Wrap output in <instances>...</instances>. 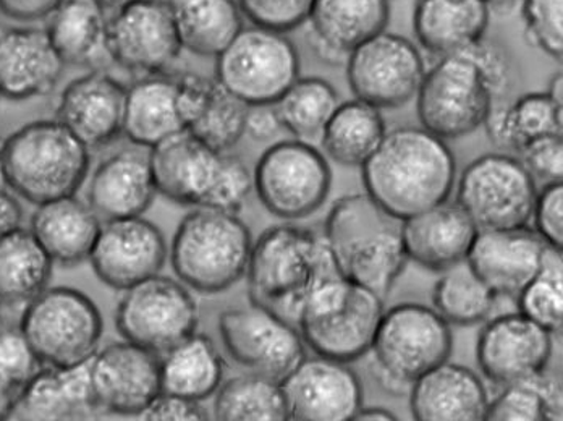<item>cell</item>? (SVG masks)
I'll use <instances>...</instances> for the list:
<instances>
[{"mask_svg":"<svg viewBox=\"0 0 563 421\" xmlns=\"http://www.w3.org/2000/svg\"><path fill=\"white\" fill-rule=\"evenodd\" d=\"M514 85L510 57L493 41L481 40L459 53L439 57L426 70L417 95L422 129L439 139H463L486 122L496 102Z\"/></svg>","mask_w":563,"mask_h":421,"instance_id":"obj_1","label":"cell"},{"mask_svg":"<svg viewBox=\"0 0 563 421\" xmlns=\"http://www.w3.org/2000/svg\"><path fill=\"white\" fill-rule=\"evenodd\" d=\"M366 195L405 221L445 203L456 179L455 154L445 140L422 126L387 130L362 166Z\"/></svg>","mask_w":563,"mask_h":421,"instance_id":"obj_2","label":"cell"},{"mask_svg":"<svg viewBox=\"0 0 563 421\" xmlns=\"http://www.w3.org/2000/svg\"><path fill=\"white\" fill-rule=\"evenodd\" d=\"M339 276L324 235L295 224L266 229L253 243L245 274L250 303L291 324L312 290Z\"/></svg>","mask_w":563,"mask_h":421,"instance_id":"obj_3","label":"cell"},{"mask_svg":"<svg viewBox=\"0 0 563 421\" xmlns=\"http://www.w3.org/2000/svg\"><path fill=\"white\" fill-rule=\"evenodd\" d=\"M325 243L343 279L386 299L408 265L401 221L369 195L339 198L324 222Z\"/></svg>","mask_w":563,"mask_h":421,"instance_id":"obj_4","label":"cell"},{"mask_svg":"<svg viewBox=\"0 0 563 421\" xmlns=\"http://www.w3.org/2000/svg\"><path fill=\"white\" fill-rule=\"evenodd\" d=\"M157 195L190 208L240 211L253 191V174L240 157L177 133L150 149Z\"/></svg>","mask_w":563,"mask_h":421,"instance_id":"obj_5","label":"cell"},{"mask_svg":"<svg viewBox=\"0 0 563 421\" xmlns=\"http://www.w3.org/2000/svg\"><path fill=\"white\" fill-rule=\"evenodd\" d=\"M89 151L57 119L26 123L2 140L7 187L34 207L74 197L88 179Z\"/></svg>","mask_w":563,"mask_h":421,"instance_id":"obj_6","label":"cell"},{"mask_svg":"<svg viewBox=\"0 0 563 421\" xmlns=\"http://www.w3.org/2000/svg\"><path fill=\"white\" fill-rule=\"evenodd\" d=\"M252 248V232L239 214L194 208L178 224L169 256L181 284L214 296L245 277Z\"/></svg>","mask_w":563,"mask_h":421,"instance_id":"obj_7","label":"cell"},{"mask_svg":"<svg viewBox=\"0 0 563 421\" xmlns=\"http://www.w3.org/2000/svg\"><path fill=\"white\" fill-rule=\"evenodd\" d=\"M451 324L434 310L421 303H400L384 311L374 334V378L386 391H410L411 385L429 369L451 358Z\"/></svg>","mask_w":563,"mask_h":421,"instance_id":"obj_8","label":"cell"},{"mask_svg":"<svg viewBox=\"0 0 563 421\" xmlns=\"http://www.w3.org/2000/svg\"><path fill=\"white\" fill-rule=\"evenodd\" d=\"M383 313L384 299L339 276L312 290L298 317V331L314 355L353 363L369 352Z\"/></svg>","mask_w":563,"mask_h":421,"instance_id":"obj_9","label":"cell"},{"mask_svg":"<svg viewBox=\"0 0 563 421\" xmlns=\"http://www.w3.org/2000/svg\"><path fill=\"white\" fill-rule=\"evenodd\" d=\"M20 331L43 366H77L101 344L104 320L91 297L71 287H47L25 304Z\"/></svg>","mask_w":563,"mask_h":421,"instance_id":"obj_10","label":"cell"},{"mask_svg":"<svg viewBox=\"0 0 563 421\" xmlns=\"http://www.w3.org/2000/svg\"><path fill=\"white\" fill-rule=\"evenodd\" d=\"M294 41L279 31L243 26L216 57L214 78L249 108L273 106L300 78Z\"/></svg>","mask_w":563,"mask_h":421,"instance_id":"obj_11","label":"cell"},{"mask_svg":"<svg viewBox=\"0 0 563 421\" xmlns=\"http://www.w3.org/2000/svg\"><path fill=\"white\" fill-rule=\"evenodd\" d=\"M538 188L517 156L504 151L476 157L463 170L456 204L478 232L525 228L533 218Z\"/></svg>","mask_w":563,"mask_h":421,"instance_id":"obj_12","label":"cell"},{"mask_svg":"<svg viewBox=\"0 0 563 421\" xmlns=\"http://www.w3.org/2000/svg\"><path fill=\"white\" fill-rule=\"evenodd\" d=\"M332 187L328 159L314 145L284 140L256 163L253 190L264 208L284 221L310 218L321 210Z\"/></svg>","mask_w":563,"mask_h":421,"instance_id":"obj_13","label":"cell"},{"mask_svg":"<svg viewBox=\"0 0 563 421\" xmlns=\"http://www.w3.org/2000/svg\"><path fill=\"white\" fill-rule=\"evenodd\" d=\"M199 308L185 284L172 277H150L130 289L117 304L115 328L123 341L163 355L198 330Z\"/></svg>","mask_w":563,"mask_h":421,"instance_id":"obj_14","label":"cell"},{"mask_svg":"<svg viewBox=\"0 0 563 421\" xmlns=\"http://www.w3.org/2000/svg\"><path fill=\"white\" fill-rule=\"evenodd\" d=\"M227 354L252 375L282 383L307 357L300 331L279 314L250 303L219 317Z\"/></svg>","mask_w":563,"mask_h":421,"instance_id":"obj_15","label":"cell"},{"mask_svg":"<svg viewBox=\"0 0 563 421\" xmlns=\"http://www.w3.org/2000/svg\"><path fill=\"white\" fill-rule=\"evenodd\" d=\"M345 65L355 98L377 109L404 108L417 98L426 74L420 49L387 30L356 47Z\"/></svg>","mask_w":563,"mask_h":421,"instance_id":"obj_16","label":"cell"},{"mask_svg":"<svg viewBox=\"0 0 563 421\" xmlns=\"http://www.w3.org/2000/svg\"><path fill=\"white\" fill-rule=\"evenodd\" d=\"M113 64L135 74L172 71L181 47L166 0H133L109 16Z\"/></svg>","mask_w":563,"mask_h":421,"instance_id":"obj_17","label":"cell"},{"mask_svg":"<svg viewBox=\"0 0 563 421\" xmlns=\"http://www.w3.org/2000/svg\"><path fill=\"white\" fill-rule=\"evenodd\" d=\"M167 256L169 248L161 229L135 215L102 222L88 262L102 284L123 292L161 274Z\"/></svg>","mask_w":563,"mask_h":421,"instance_id":"obj_18","label":"cell"},{"mask_svg":"<svg viewBox=\"0 0 563 421\" xmlns=\"http://www.w3.org/2000/svg\"><path fill=\"white\" fill-rule=\"evenodd\" d=\"M89 381L101 412L141 417L163 392L159 355L129 341L112 342L89 361Z\"/></svg>","mask_w":563,"mask_h":421,"instance_id":"obj_19","label":"cell"},{"mask_svg":"<svg viewBox=\"0 0 563 421\" xmlns=\"http://www.w3.org/2000/svg\"><path fill=\"white\" fill-rule=\"evenodd\" d=\"M288 420L352 421L363 407L365 392L349 363L305 357L280 383Z\"/></svg>","mask_w":563,"mask_h":421,"instance_id":"obj_20","label":"cell"},{"mask_svg":"<svg viewBox=\"0 0 563 421\" xmlns=\"http://www.w3.org/2000/svg\"><path fill=\"white\" fill-rule=\"evenodd\" d=\"M476 345V361L494 385H511L548 369L552 357V334L530 318L504 313L484 321Z\"/></svg>","mask_w":563,"mask_h":421,"instance_id":"obj_21","label":"cell"},{"mask_svg":"<svg viewBox=\"0 0 563 421\" xmlns=\"http://www.w3.org/2000/svg\"><path fill=\"white\" fill-rule=\"evenodd\" d=\"M126 87L108 70H89L58 96L56 119L89 149L104 148L123 135Z\"/></svg>","mask_w":563,"mask_h":421,"instance_id":"obj_22","label":"cell"},{"mask_svg":"<svg viewBox=\"0 0 563 421\" xmlns=\"http://www.w3.org/2000/svg\"><path fill=\"white\" fill-rule=\"evenodd\" d=\"M551 245L534 229L478 232L466 262L499 299H517L534 279Z\"/></svg>","mask_w":563,"mask_h":421,"instance_id":"obj_23","label":"cell"},{"mask_svg":"<svg viewBox=\"0 0 563 421\" xmlns=\"http://www.w3.org/2000/svg\"><path fill=\"white\" fill-rule=\"evenodd\" d=\"M177 109L185 130L211 148L230 153L246 135L249 106L216 78L178 71Z\"/></svg>","mask_w":563,"mask_h":421,"instance_id":"obj_24","label":"cell"},{"mask_svg":"<svg viewBox=\"0 0 563 421\" xmlns=\"http://www.w3.org/2000/svg\"><path fill=\"white\" fill-rule=\"evenodd\" d=\"M389 20V0H312L308 37L319 59L345 64L356 47L386 31Z\"/></svg>","mask_w":563,"mask_h":421,"instance_id":"obj_25","label":"cell"},{"mask_svg":"<svg viewBox=\"0 0 563 421\" xmlns=\"http://www.w3.org/2000/svg\"><path fill=\"white\" fill-rule=\"evenodd\" d=\"M64 67L46 29L12 26L0 31V98L29 101L49 95Z\"/></svg>","mask_w":563,"mask_h":421,"instance_id":"obj_26","label":"cell"},{"mask_svg":"<svg viewBox=\"0 0 563 421\" xmlns=\"http://www.w3.org/2000/svg\"><path fill=\"white\" fill-rule=\"evenodd\" d=\"M156 197L150 149L143 146L115 151L89 179L88 204L102 222L143 215Z\"/></svg>","mask_w":563,"mask_h":421,"instance_id":"obj_27","label":"cell"},{"mask_svg":"<svg viewBox=\"0 0 563 421\" xmlns=\"http://www.w3.org/2000/svg\"><path fill=\"white\" fill-rule=\"evenodd\" d=\"M476 235L478 229L468 214L449 201L401 221L408 262L432 273L445 272L466 259Z\"/></svg>","mask_w":563,"mask_h":421,"instance_id":"obj_28","label":"cell"},{"mask_svg":"<svg viewBox=\"0 0 563 421\" xmlns=\"http://www.w3.org/2000/svg\"><path fill=\"white\" fill-rule=\"evenodd\" d=\"M98 412L88 361L65 368L43 366L19 392L10 420H86Z\"/></svg>","mask_w":563,"mask_h":421,"instance_id":"obj_29","label":"cell"},{"mask_svg":"<svg viewBox=\"0 0 563 421\" xmlns=\"http://www.w3.org/2000/svg\"><path fill=\"white\" fill-rule=\"evenodd\" d=\"M408 394L418 421H483L489 406L479 376L449 361L418 378Z\"/></svg>","mask_w":563,"mask_h":421,"instance_id":"obj_30","label":"cell"},{"mask_svg":"<svg viewBox=\"0 0 563 421\" xmlns=\"http://www.w3.org/2000/svg\"><path fill=\"white\" fill-rule=\"evenodd\" d=\"M101 225V219L88 201L74 195L37 204L31 215L30 231L54 265L75 268L88 262Z\"/></svg>","mask_w":563,"mask_h":421,"instance_id":"obj_31","label":"cell"},{"mask_svg":"<svg viewBox=\"0 0 563 421\" xmlns=\"http://www.w3.org/2000/svg\"><path fill=\"white\" fill-rule=\"evenodd\" d=\"M490 13L483 0H417L415 37L426 53L439 59L483 40Z\"/></svg>","mask_w":563,"mask_h":421,"instance_id":"obj_32","label":"cell"},{"mask_svg":"<svg viewBox=\"0 0 563 421\" xmlns=\"http://www.w3.org/2000/svg\"><path fill=\"white\" fill-rule=\"evenodd\" d=\"M109 19L95 0H64L47 19L46 31L65 65L108 70Z\"/></svg>","mask_w":563,"mask_h":421,"instance_id":"obj_33","label":"cell"},{"mask_svg":"<svg viewBox=\"0 0 563 421\" xmlns=\"http://www.w3.org/2000/svg\"><path fill=\"white\" fill-rule=\"evenodd\" d=\"M177 74L144 75L126 88L123 136L133 145L151 149L185 132L177 109Z\"/></svg>","mask_w":563,"mask_h":421,"instance_id":"obj_34","label":"cell"},{"mask_svg":"<svg viewBox=\"0 0 563 421\" xmlns=\"http://www.w3.org/2000/svg\"><path fill=\"white\" fill-rule=\"evenodd\" d=\"M163 394L205 402L224 379V361L206 334H191L159 355Z\"/></svg>","mask_w":563,"mask_h":421,"instance_id":"obj_35","label":"cell"},{"mask_svg":"<svg viewBox=\"0 0 563 421\" xmlns=\"http://www.w3.org/2000/svg\"><path fill=\"white\" fill-rule=\"evenodd\" d=\"M483 126L497 149L518 153L541 136L563 135V106L545 91L528 92L514 101L496 102Z\"/></svg>","mask_w":563,"mask_h":421,"instance_id":"obj_36","label":"cell"},{"mask_svg":"<svg viewBox=\"0 0 563 421\" xmlns=\"http://www.w3.org/2000/svg\"><path fill=\"white\" fill-rule=\"evenodd\" d=\"M178 40L199 57H218L243 29L236 0H166Z\"/></svg>","mask_w":563,"mask_h":421,"instance_id":"obj_37","label":"cell"},{"mask_svg":"<svg viewBox=\"0 0 563 421\" xmlns=\"http://www.w3.org/2000/svg\"><path fill=\"white\" fill-rule=\"evenodd\" d=\"M54 262L30 229L0 237V307L30 303L49 287Z\"/></svg>","mask_w":563,"mask_h":421,"instance_id":"obj_38","label":"cell"},{"mask_svg":"<svg viewBox=\"0 0 563 421\" xmlns=\"http://www.w3.org/2000/svg\"><path fill=\"white\" fill-rule=\"evenodd\" d=\"M386 133L387 123L380 109L355 98L340 102L319 145L340 166L362 167Z\"/></svg>","mask_w":563,"mask_h":421,"instance_id":"obj_39","label":"cell"},{"mask_svg":"<svg viewBox=\"0 0 563 421\" xmlns=\"http://www.w3.org/2000/svg\"><path fill=\"white\" fill-rule=\"evenodd\" d=\"M339 104V92L328 80L300 77L274 102L273 109L282 130L316 146Z\"/></svg>","mask_w":563,"mask_h":421,"instance_id":"obj_40","label":"cell"},{"mask_svg":"<svg viewBox=\"0 0 563 421\" xmlns=\"http://www.w3.org/2000/svg\"><path fill=\"white\" fill-rule=\"evenodd\" d=\"M499 297L473 273L468 262L442 272L432 290V307L453 326H476L493 317Z\"/></svg>","mask_w":563,"mask_h":421,"instance_id":"obj_41","label":"cell"},{"mask_svg":"<svg viewBox=\"0 0 563 421\" xmlns=\"http://www.w3.org/2000/svg\"><path fill=\"white\" fill-rule=\"evenodd\" d=\"M563 394L561 379L548 369L503 386L499 394L489 399L487 421H562Z\"/></svg>","mask_w":563,"mask_h":421,"instance_id":"obj_42","label":"cell"},{"mask_svg":"<svg viewBox=\"0 0 563 421\" xmlns=\"http://www.w3.org/2000/svg\"><path fill=\"white\" fill-rule=\"evenodd\" d=\"M214 419L219 421H287L280 383L263 376H235L216 391Z\"/></svg>","mask_w":563,"mask_h":421,"instance_id":"obj_43","label":"cell"},{"mask_svg":"<svg viewBox=\"0 0 563 421\" xmlns=\"http://www.w3.org/2000/svg\"><path fill=\"white\" fill-rule=\"evenodd\" d=\"M518 311L539 326L561 334L563 328V256L562 250L549 246L541 269L517 296Z\"/></svg>","mask_w":563,"mask_h":421,"instance_id":"obj_44","label":"cell"},{"mask_svg":"<svg viewBox=\"0 0 563 421\" xmlns=\"http://www.w3.org/2000/svg\"><path fill=\"white\" fill-rule=\"evenodd\" d=\"M521 19L528 43L561 62L563 54V0H521Z\"/></svg>","mask_w":563,"mask_h":421,"instance_id":"obj_45","label":"cell"},{"mask_svg":"<svg viewBox=\"0 0 563 421\" xmlns=\"http://www.w3.org/2000/svg\"><path fill=\"white\" fill-rule=\"evenodd\" d=\"M43 368L20 328L0 330V379L20 392Z\"/></svg>","mask_w":563,"mask_h":421,"instance_id":"obj_46","label":"cell"},{"mask_svg":"<svg viewBox=\"0 0 563 421\" xmlns=\"http://www.w3.org/2000/svg\"><path fill=\"white\" fill-rule=\"evenodd\" d=\"M243 19L261 29L290 33L308 20L312 0H236Z\"/></svg>","mask_w":563,"mask_h":421,"instance_id":"obj_47","label":"cell"},{"mask_svg":"<svg viewBox=\"0 0 563 421\" xmlns=\"http://www.w3.org/2000/svg\"><path fill=\"white\" fill-rule=\"evenodd\" d=\"M534 181L544 185L563 180V135H548L536 139L517 153Z\"/></svg>","mask_w":563,"mask_h":421,"instance_id":"obj_48","label":"cell"},{"mask_svg":"<svg viewBox=\"0 0 563 421\" xmlns=\"http://www.w3.org/2000/svg\"><path fill=\"white\" fill-rule=\"evenodd\" d=\"M534 231L552 248L563 246V184L544 185L536 197L533 218Z\"/></svg>","mask_w":563,"mask_h":421,"instance_id":"obj_49","label":"cell"},{"mask_svg":"<svg viewBox=\"0 0 563 421\" xmlns=\"http://www.w3.org/2000/svg\"><path fill=\"white\" fill-rule=\"evenodd\" d=\"M144 420L156 421H202L209 420L208 410L202 407V402L181 399V397L163 394L144 410Z\"/></svg>","mask_w":563,"mask_h":421,"instance_id":"obj_50","label":"cell"},{"mask_svg":"<svg viewBox=\"0 0 563 421\" xmlns=\"http://www.w3.org/2000/svg\"><path fill=\"white\" fill-rule=\"evenodd\" d=\"M64 0H0V12L20 23L47 20Z\"/></svg>","mask_w":563,"mask_h":421,"instance_id":"obj_51","label":"cell"},{"mask_svg":"<svg viewBox=\"0 0 563 421\" xmlns=\"http://www.w3.org/2000/svg\"><path fill=\"white\" fill-rule=\"evenodd\" d=\"M279 130L282 129L276 114H274L273 106H256V108H250L246 133H250L254 140L264 142V140L273 139Z\"/></svg>","mask_w":563,"mask_h":421,"instance_id":"obj_52","label":"cell"},{"mask_svg":"<svg viewBox=\"0 0 563 421\" xmlns=\"http://www.w3.org/2000/svg\"><path fill=\"white\" fill-rule=\"evenodd\" d=\"M25 211L15 195L7 188L0 190V237L22 228Z\"/></svg>","mask_w":563,"mask_h":421,"instance_id":"obj_53","label":"cell"},{"mask_svg":"<svg viewBox=\"0 0 563 421\" xmlns=\"http://www.w3.org/2000/svg\"><path fill=\"white\" fill-rule=\"evenodd\" d=\"M16 397H19V392L13 391L12 388H9V386L0 379V421L10 420L13 407H15Z\"/></svg>","mask_w":563,"mask_h":421,"instance_id":"obj_54","label":"cell"},{"mask_svg":"<svg viewBox=\"0 0 563 421\" xmlns=\"http://www.w3.org/2000/svg\"><path fill=\"white\" fill-rule=\"evenodd\" d=\"M360 420H386V421H397V417L394 416L390 410L383 409V407H365L358 410L355 419L352 421Z\"/></svg>","mask_w":563,"mask_h":421,"instance_id":"obj_55","label":"cell"},{"mask_svg":"<svg viewBox=\"0 0 563 421\" xmlns=\"http://www.w3.org/2000/svg\"><path fill=\"white\" fill-rule=\"evenodd\" d=\"M548 96L555 102V104L563 106V80H562V71L559 70L558 74L552 77L551 84H549Z\"/></svg>","mask_w":563,"mask_h":421,"instance_id":"obj_56","label":"cell"},{"mask_svg":"<svg viewBox=\"0 0 563 421\" xmlns=\"http://www.w3.org/2000/svg\"><path fill=\"white\" fill-rule=\"evenodd\" d=\"M95 2L98 3V5H101L106 12H108V10L115 12V10L122 9L123 5L133 2V0H95Z\"/></svg>","mask_w":563,"mask_h":421,"instance_id":"obj_57","label":"cell"},{"mask_svg":"<svg viewBox=\"0 0 563 421\" xmlns=\"http://www.w3.org/2000/svg\"><path fill=\"white\" fill-rule=\"evenodd\" d=\"M483 2H486L490 10H507L508 7L514 5L517 0H483Z\"/></svg>","mask_w":563,"mask_h":421,"instance_id":"obj_58","label":"cell"},{"mask_svg":"<svg viewBox=\"0 0 563 421\" xmlns=\"http://www.w3.org/2000/svg\"><path fill=\"white\" fill-rule=\"evenodd\" d=\"M7 188L5 169H3L2 140H0V190Z\"/></svg>","mask_w":563,"mask_h":421,"instance_id":"obj_59","label":"cell"}]
</instances>
